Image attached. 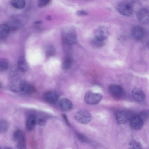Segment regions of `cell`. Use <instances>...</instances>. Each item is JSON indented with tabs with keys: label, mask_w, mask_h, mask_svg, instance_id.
<instances>
[{
	"label": "cell",
	"mask_w": 149,
	"mask_h": 149,
	"mask_svg": "<svg viewBox=\"0 0 149 149\" xmlns=\"http://www.w3.org/2000/svg\"><path fill=\"white\" fill-rule=\"evenodd\" d=\"M102 99V95L98 93L88 91L85 93L84 99L87 103L90 105H96L99 103Z\"/></svg>",
	"instance_id": "6da1fadb"
},
{
	"label": "cell",
	"mask_w": 149,
	"mask_h": 149,
	"mask_svg": "<svg viewBox=\"0 0 149 149\" xmlns=\"http://www.w3.org/2000/svg\"><path fill=\"white\" fill-rule=\"evenodd\" d=\"M74 117L78 122L82 124H86L91 121L92 118L91 114L84 109H79L75 113Z\"/></svg>",
	"instance_id": "7a4b0ae2"
},
{
	"label": "cell",
	"mask_w": 149,
	"mask_h": 149,
	"mask_svg": "<svg viewBox=\"0 0 149 149\" xmlns=\"http://www.w3.org/2000/svg\"><path fill=\"white\" fill-rule=\"evenodd\" d=\"M118 10L119 13L125 16H130L133 13V9L131 4L127 1L120 2L118 5Z\"/></svg>",
	"instance_id": "3957f363"
},
{
	"label": "cell",
	"mask_w": 149,
	"mask_h": 149,
	"mask_svg": "<svg viewBox=\"0 0 149 149\" xmlns=\"http://www.w3.org/2000/svg\"><path fill=\"white\" fill-rule=\"evenodd\" d=\"M109 34L108 28L104 26L99 27L95 30L94 34V37L96 40L102 41L107 39Z\"/></svg>",
	"instance_id": "277c9868"
},
{
	"label": "cell",
	"mask_w": 149,
	"mask_h": 149,
	"mask_svg": "<svg viewBox=\"0 0 149 149\" xmlns=\"http://www.w3.org/2000/svg\"><path fill=\"white\" fill-rule=\"evenodd\" d=\"M108 91L112 97L116 99L122 97L124 94L123 88L120 86L116 84L110 85L108 88Z\"/></svg>",
	"instance_id": "5b68a950"
},
{
	"label": "cell",
	"mask_w": 149,
	"mask_h": 149,
	"mask_svg": "<svg viewBox=\"0 0 149 149\" xmlns=\"http://www.w3.org/2000/svg\"><path fill=\"white\" fill-rule=\"evenodd\" d=\"M133 115L131 113L125 111H120L116 113V120L118 123L121 124L126 123L130 121Z\"/></svg>",
	"instance_id": "8992f818"
},
{
	"label": "cell",
	"mask_w": 149,
	"mask_h": 149,
	"mask_svg": "<svg viewBox=\"0 0 149 149\" xmlns=\"http://www.w3.org/2000/svg\"><path fill=\"white\" fill-rule=\"evenodd\" d=\"M24 83V82L20 78H14L10 83V88L14 93L21 92Z\"/></svg>",
	"instance_id": "52a82bcc"
},
{
	"label": "cell",
	"mask_w": 149,
	"mask_h": 149,
	"mask_svg": "<svg viewBox=\"0 0 149 149\" xmlns=\"http://www.w3.org/2000/svg\"><path fill=\"white\" fill-rule=\"evenodd\" d=\"M131 127L136 130H139L143 127L144 121L138 115H133L130 120Z\"/></svg>",
	"instance_id": "ba28073f"
},
{
	"label": "cell",
	"mask_w": 149,
	"mask_h": 149,
	"mask_svg": "<svg viewBox=\"0 0 149 149\" xmlns=\"http://www.w3.org/2000/svg\"><path fill=\"white\" fill-rule=\"evenodd\" d=\"M137 18L141 23L146 24L149 22V11L145 8L140 9L137 14Z\"/></svg>",
	"instance_id": "9c48e42d"
},
{
	"label": "cell",
	"mask_w": 149,
	"mask_h": 149,
	"mask_svg": "<svg viewBox=\"0 0 149 149\" xmlns=\"http://www.w3.org/2000/svg\"><path fill=\"white\" fill-rule=\"evenodd\" d=\"M132 96L133 98L138 102L143 101L145 99V95L143 91L140 88L135 87L132 91Z\"/></svg>",
	"instance_id": "30bf717a"
},
{
	"label": "cell",
	"mask_w": 149,
	"mask_h": 149,
	"mask_svg": "<svg viewBox=\"0 0 149 149\" xmlns=\"http://www.w3.org/2000/svg\"><path fill=\"white\" fill-rule=\"evenodd\" d=\"M132 35L135 39L139 40L141 39L143 36L145 31L143 28L139 26H134L132 31Z\"/></svg>",
	"instance_id": "8fae6325"
},
{
	"label": "cell",
	"mask_w": 149,
	"mask_h": 149,
	"mask_svg": "<svg viewBox=\"0 0 149 149\" xmlns=\"http://www.w3.org/2000/svg\"><path fill=\"white\" fill-rule=\"evenodd\" d=\"M44 98L47 102L50 103H54L57 101L58 96L55 92L49 91L46 92L44 95Z\"/></svg>",
	"instance_id": "7c38bea8"
},
{
	"label": "cell",
	"mask_w": 149,
	"mask_h": 149,
	"mask_svg": "<svg viewBox=\"0 0 149 149\" xmlns=\"http://www.w3.org/2000/svg\"><path fill=\"white\" fill-rule=\"evenodd\" d=\"M36 123V116L33 114L29 115L27 118L26 126L27 129L31 131L34 128Z\"/></svg>",
	"instance_id": "4fadbf2b"
},
{
	"label": "cell",
	"mask_w": 149,
	"mask_h": 149,
	"mask_svg": "<svg viewBox=\"0 0 149 149\" xmlns=\"http://www.w3.org/2000/svg\"><path fill=\"white\" fill-rule=\"evenodd\" d=\"M6 24L8 26L10 31H15L18 30L21 26L20 22L17 19L11 20Z\"/></svg>",
	"instance_id": "5bb4252c"
},
{
	"label": "cell",
	"mask_w": 149,
	"mask_h": 149,
	"mask_svg": "<svg viewBox=\"0 0 149 149\" xmlns=\"http://www.w3.org/2000/svg\"><path fill=\"white\" fill-rule=\"evenodd\" d=\"M60 105L61 108L65 111H69L72 107V104L71 102L66 98H63L60 100Z\"/></svg>",
	"instance_id": "9a60e30c"
},
{
	"label": "cell",
	"mask_w": 149,
	"mask_h": 149,
	"mask_svg": "<svg viewBox=\"0 0 149 149\" xmlns=\"http://www.w3.org/2000/svg\"><path fill=\"white\" fill-rule=\"evenodd\" d=\"M65 42L70 45H74L77 43V36L73 32H68L65 36Z\"/></svg>",
	"instance_id": "2e32d148"
},
{
	"label": "cell",
	"mask_w": 149,
	"mask_h": 149,
	"mask_svg": "<svg viewBox=\"0 0 149 149\" xmlns=\"http://www.w3.org/2000/svg\"><path fill=\"white\" fill-rule=\"evenodd\" d=\"M18 66L19 70L22 72H25L28 71L29 69L28 65L23 56H20L19 58Z\"/></svg>",
	"instance_id": "e0dca14e"
},
{
	"label": "cell",
	"mask_w": 149,
	"mask_h": 149,
	"mask_svg": "<svg viewBox=\"0 0 149 149\" xmlns=\"http://www.w3.org/2000/svg\"><path fill=\"white\" fill-rule=\"evenodd\" d=\"M10 4L15 8L21 9L25 7L26 2L25 0H11Z\"/></svg>",
	"instance_id": "ac0fdd59"
},
{
	"label": "cell",
	"mask_w": 149,
	"mask_h": 149,
	"mask_svg": "<svg viewBox=\"0 0 149 149\" xmlns=\"http://www.w3.org/2000/svg\"><path fill=\"white\" fill-rule=\"evenodd\" d=\"M35 89L32 85L24 82L22 92L26 95H30L34 92Z\"/></svg>",
	"instance_id": "d6986e66"
},
{
	"label": "cell",
	"mask_w": 149,
	"mask_h": 149,
	"mask_svg": "<svg viewBox=\"0 0 149 149\" xmlns=\"http://www.w3.org/2000/svg\"><path fill=\"white\" fill-rule=\"evenodd\" d=\"M24 138V134L22 130L17 129L15 131L13 135V139L15 142H17Z\"/></svg>",
	"instance_id": "ffe728a7"
},
{
	"label": "cell",
	"mask_w": 149,
	"mask_h": 149,
	"mask_svg": "<svg viewBox=\"0 0 149 149\" xmlns=\"http://www.w3.org/2000/svg\"><path fill=\"white\" fill-rule=\"evenodd\" d=\"M10 31L9 29L6 24H0V38L6 37Z\"/></svg>",
	"instance_id": "44dd1931"
},
{
	"label": "cell",
	"mask_w": 149,
	"mask_h": 149,
	"mask_svg": "<svg viewBox=\"0 0 149 149\" xmlns=\"http://www.w3.org/2000/svg\"><path fill=\"white\" fill-rule=\"evenodd\" d=\"M9 128L8 123L4 119H0V133L6 132Z\"/></svg>",
	"instance_id": "7402d4cb"
},
{
	"label": "cell",
	"mask_w": 149,
	"mask_h": 149,
	"mask_svg": "<svg viewBox=\"0 0 149 149\" xmlns=\"http://www.w3.org/2000/svg\"><path fill=\"white\" fill-rule=\"evenodd\" d=\"M9 67L8 60L4 58H0V71H3L6 70Z\"/></svg>",
	"instance_id": "603a6c76"
},
{
	"label": "cell",
	"mask_w": 149,
	"mask_h": 149,
	"mask_svg": "<svg viewBox=\"0 0 149 149\" xmlns=\"http://www.w3.org/2000/svg\"><path fill=\"white\" fill-rule=\"evenodd\" d=\"M55 53V49L52 45H49L45 50L46 55L48 56H51L54 55Z\"/></svg>",
	"instance_id": "cb8c5ba5"
},
{
	"label": "cell",
	"mask_w": 149,
	"mask_h": 149,
	"mask_svg": "<svg viewBox=\"0 0 149 149\" xmlns=\"http://www.w3.org/2000/svg\"><path fill=\"white\" fill-rule=\"evenodd\" d=\"M72 64V61L69 57H67L64 59L63 63V67L65 69H68L71 67Z\"/></svg>",
	"instance_id": "d4e9b609"
},
{
	"label": "cell",
	"mask_w": 149,
	"mask_h": 149,
	"mask_svg": "<svg viewBox=\"0 0 149 149\" xmlns=\"http://www.w3.org/2000/svg\"><path fill=\"white\" fill-rule=\"evenodd\" d=\"M129 145L133 149H141L142 146L139 142L132 140L130 141L129 143Z\"/></svg>",
	"instance_id": "484cf974"
},
{
	"label": "cell",
	"mask_w": 149,
	"mask_h": 149,
	"mask_svg": "<svg viewBox=\"0 0 149 149\" xmlns=\"http://www.w3.org/2000/svg\"><path fill=\"white\" fill-rule=\"evenodd\" d=\"M51 0H38L37 4L38 7L40 8L44 7L50 2Z\"/></svg>",
	"instance_id": "4316f807"
},
{
	"label": "cell",
	"mask_w": 149,
	"mask_h": 149,
	"mask_svg": "<svg viewBox=\"0 0 149 149\" xmlns=\"http://www.w3.org/2000/svg\"><path fill=\"white\" fill-rule=\"evenodd\" d=\"M17 147L19 149H25L26 148V142L25 138L17 142Z\"/></svg>",
	"instance_id": "83f0119b"
},
{
	"label": "cell",
	"mask_w": 149,
	"mask_h": 149,
	"mask_svg": "<svg viewBox=\"0 0 149 149\" xmlns=\"http://www.w3.org/2000/svg\"><path fill=\"white\" fill-rule=\"evenodd\" d=\"M138 115L142 119L144 122L146 120L148 117L147 113L145 111L141 112Z\"/></svg>",
	"instance_id": "f1b7e54d"
},
{
	"label": "cell",
	"mask_w": 149,
	"mask_h": 149,
	"mask_svg": "<svg viewBox=\"0 0 149 149\" xmlns=\"http://www.w3.org/2000/svg\"><path fill=\"white\" fill-rule=\"evenodd\" d=\"M77 15L79 16H86L88 14V13L85 11L83 10H79L76 12Z\"/></svg>",
	"instance_id": "f546056e"
},
{
	"label": "cell",
	"mask_w": 149,
	"mask_h": 149,
	"mask_svg": "<svg viewBox=\"0 0 149 149\" xmlns=\"http://www.w3.org/2000/svg\"><path fill=\"white\" fill-rule=\"evenodd\" d=\"M46 122L45 119L43 118H41L39 119L38 120V123L40 126L44 125Z\"/></svg>",
	"instance_id": "4dcf8cb0"
},
{
	"label": "cell",
	"mask_w": 149,
	"mask_h": 149,
	"mask_svg": "<svg viewBox=\"0 0 149 149\" xmlns=\"http://www.w3.org/2000/svg\"><path fill=\"white\" fill-rule=\"evenodd\" d=\"M78 137L82 141L84 142L87 141V140L86 138L84 136L81 134L78 135Z\"/></svg>",
	"instance_id": "1f68e13d"
},
{
	"label": "cell",
	"mask_w": 149,
	"mask_h": 149,
	"mask_svg": "<svg viewBox=\"0 0 149 149\" xmlns=\"http://www.w3.org/2000/svg\"><path fill=\"white\" fill-rule=\"evenodd\" d=\"M48 19H49L50 20V19H51V17L49 16H48L47 17V18Z\"/></svg>",
	"instance_id": "d6a6232c"
},
{
	"label": "cell",
	"mask_w": 149,
	"mask_h": 149,
	"mask_svg": "<svg viewBox=\"0 0 149 149\" xmlns=\"http://www.w3.org/2000/svg\"><path fill=\"white\" fill-rule=\"evenodd\" d=\"M2 88V86L1 84L0 83V88Z\"/></svg>",
	"instance_id": "836d02e7"
},
{
	"label": "cell",
	"mask_w": 149,
	"mask_h": 149,
	"mask_svg": "<svg viewBox=\"0 0 149 149\" xmlns=\"http://www.w3.org/2000/svg\"><path fill=\"white\" fill-rule=\"evenodd\" d=\"M0 149H1V147L0 146Z\"/></svg>",
	"instance_id": "e575fe53"
}]
</instances>
